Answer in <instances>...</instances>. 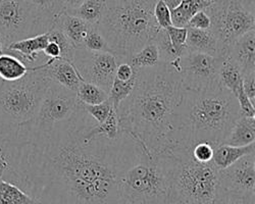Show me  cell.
<instances>
[{
	"mask_svg": "<svg viewBox=\"0 0 255 204\" xmlns=\"http://www.w3.org/2000/svg\"><path fill=\"white\" fill-rule=\"evenodd\" d=\"M37 12L48 23L54 25L55 18L66 11L62 0H28Z\"/></svg>",
	"mask_w": 255,
	"mask_h": 204,
	"instance_id": "f546056e",
	"label": "cell"
},
{
	"mask_svg": "<svg viewBox=\"0 0 255 204\" xmlns=\"http://www.w3.org/2000/svg\"><path fill=\"white\" fill-rule=\"evenodd\" d=\"M0 180L26 189L23 165V144L17 135H0Z\"/></svg>",
	"mask_w": 255,
	"mask_h": 204,
	"instance_id": "5bb4252c",
	"label": "cell"
},
{
	"mask_svg": "<svg viewBox=\"0 0 255 204\" xmlns=\"http://www.w3.org/2000/svg\"><path fill=\"white\" fill-rule=\"evenodd\" d=\"M96 122L78 101L71 117L47 132L17 130L25 191L42 204H127L119 180L141 145L126 133L116 140L88 138Z\"/></svg>",
	"mask_w": 255,
	"mask_h": 204,
	"instance_id": "6da1fadb",
	"label": "cell"
},
{
	"mask_svg": "<svg viewBox=\"0 0 255 204\" xmlns=\"http://www.w3.org/2000/svg\"><path fill=\"white\" fill-rule=\"evenodd\" d=\"M77 99L83 104L94 105L99 104L110 98L109 93L99 86L82 81L77 91Z\"/></svg>",
	"mask_w": 255,
	"mask_h": 204,
	"instance_id": "83f0119b",
	"label": "cell"
},
{
	"mask_svg": "<svg viewBox=\"0 0 255 204\" xmlns=\"http://www.w3.org/2000/svg\"><path fill=\"white\" fill-rule=\"evenodd\" d=\"M171 186L167 204H212L219 190V171L214 163H201L191 155V148L173 147Z\"/></svg>",
	"mask_w": 255,
	"mask_h": 204,
	"instance_id": "8992f818",
	"label": "cell"
},
{
	"mask_svg": "<svg viewBox=\"0 0 255 204\" xmlns=\"http://www.w3.org/2000/svg\"><path fill=\"white\" fill-rule=\"evenodd\" d=\"M77 106L76 92L52 82L34 118L19 126L17 130L27 133L47 132L57 122L71 117Z\"/></svg>",
	"mask_w": 255,
	"mask_h": 204,
	"instance_id": "30bf717a",
	"label": "cell"
},
{
	"mask_svg": "<svg viewBox=\"0 0 255 204\" xmlns=\"http://www.w3.org/2000/svg\"><path fill=\"white\" fill-rule=\"evenodd\" d=\"M122 134L119 125V117L117 110L112 109L110 115L101 124H94L87 132L88 138H94L96 136H103L111 140H116Z\"/></svg>",
	"mask_w": 255,
	"mask_h": 204,
	"instance_id": "f1b7e54d",
	"label": "cell"
},
{
	"mask_svg": "<svg viewBox=\"0 0 255 204\" xmlns=\"http://www.w3.org/2000/svg\"><path fill=\"white\" fill-rule=\"evenodd\" d=\"M255 152V143H251L246 146H233L225 143L217 145L214 152V157H212V163L214 166L220 170L227 169L232 166L241 157Z\"/></svg>",
	"mask_w": 255,
	"mask_h": 204,
	"instance_id": "ffe728a7",
	"label": "cell"
},
{
	"mask_svg": "<svg viewBox=\"0 0 255 204\" xmlns=\"http://www.w3.org/2000/svg\"><path fill=\"white\" fill-rule=\"evenodd\" d=\"M219 187L244 197H255V152L219 171Z\"/></svg>",
	"mask_w": 255,
	"mask_h": 204,
	"instance_id": "4fadbf2b",
	"label": "cell"
},
{
	"mask_svg": "<svg viewBox=\"0 0 255 204\" xmlns=\"http://www.w3.org/2000/svg\"><path fill=\"white\" fill-rule=\"evenodd\" d=\"M129 63L136 71L158 65L160 63V56L156 44L153 41H150L141 50L131 56Z\"/></svg>",
	"mask_w": 255,
	"mask_h": 204,
	"instance_id": "4316f807",
	"label": "cell"
},
{
	"mask_svg": "<svg viewBox=\"0 0 255 204\" xmlns=\"http://www.w3.org/2000/svg\"><path fill=\"white\" fill-rule=\"evenodd\" d=\"M52 81L44 71L30 67L19 80L0 82V135H14L36 115Z\"/></svg>",
	"mask_w": 255,
	"mask_h": 204,
	"instance_id": "52a82bcc",
	"label": "cell"
},
{
	"mask_svg": "<svg viewBox=\"0 0 255 204\" xmlns=\"http://www.w3.org/2000/svg\"><path fill=\"white\" fill-rule=\"evenodd\" d=\"M234 96L236 97L240 113L242 116H249V117H255V106L252 104V102L246 95L243 89V83L237 88V90L234 93Z\"/></svg>",
	"mask_w": 255,
	"mask_h": 204,
	"instance_id": "ab89813d",
	"label": "cell"
},
{
	"mask_svg": "<svg viewBox=\"0 0 255 204\" xmlns=\"http://www.w3.org/2000/svg\"><path fill=\"white\" fill-rule=\"evenodd\" d=\"M175 61L185 90L203 89L218 79L221 56H212L187 48Z\"/></svg>",
	"mask_w": 255,
	"mask_h": 204,
	"instance_id": "7c38bea8",
	"label": "cell"
},
{
	"mask_svg": "<svg viewBox=\"0 0 255 204\" xmlns=\"http://www.w3.org/2000/svg\"><path fill=\"white\" fill-rule=\"evenodd\" d=\"M3 51H4V43H3L1 37H0V54L3 53Z\"/></svg>",
	"mask_w": 255,
	"mask_h": 204,
	"instance_id": "bcb514c9",
	"label": "cell"
},
{
	"mask_svg": "<svg viewBox=\"0 0 255 204\" xmlns=\"http://www.w3.org/2000/svg\"><path fill=\"white\" fill-rule=\"evenodd\" d=\"M153 42L158 48L160 61H163V63H173V61L180 57L178 52L173 47L165 29L159 28L153 38Z\"/></svg>",
	"mask_w": 255,
	"mask_h": 204,
	"instance_id": "1f68e13d",
	"label": "cell"
},
{
	"mask_svg": "<svg viewBox=\"0 0 255 204\" xmlns=\"http://www.w3.org/2000/svg\"><path fill=\"white\" fill-rule=\"evenodd\" d=\"M119 184L128 203L167 204L171 186L169 153L151 154L141 145L134 160L121 174Z\"/></svg>",
	"mask_w": 255,
	"mask_h": 204,
	"instance_id": "5b68a950",
	"label": "cell"
},
{
	"mask_svg": "<svg viewBox=\"0 0 255 204\" xmlns=\"http://www.w3.org/2000/svg\"><path fill=\"white\" fill-rule=\"evenodd\" d=\"M81 103V102H80ZM83 107L84 109L87 111V113L97 121V124H101V122H103L106 118H108V116L110 115L112 109L114 108L113 106V103L112 101L110 100V98L102 102V103H99V104H94V105H87V104H83Z\"/></svg>",
	"mask_w": 255,
	"mask_h": 204,
	"instance_id": "e575fe53",
	"label": "cell"
},
{
	"mask_svg": "<svg viewBox=\"0 0 255 204\" xmlns=\"http://www.w3.org/2000/svg\"><path fill=\"white\" fill-rule=\"evenodd\" d=\"M136 74V70L131 66L129 61H123L118 65L116 71V78L121 81H127L133 78Z\"/></svg>",
	"mask_w": 255,
	"mask_h": 204,
	"instance_id": "7bdbcfd3",
	"label": "cell"
},
{
	"mask_svg": "<svg viewBox=\"0 0 255 204\" xmlns=\"http://www.w3.org/2000/svg\"><path fill=\"white\" fill-rule=\"evenodd\" d=\"M137 74V71H136ZM136 74L133 78L127 80V81H121L117 78H115L113 85L111 88V91L109 93L110 100L112 101L113 106L115 109L119 107L121 102L124 101L128 96H129L136 85Z\"/></svg>",
	"mask_w": 255,
	"mask_h": 204,
	"instance_id": "4dcf8cb0",
	"label": "cell"
},
{
	"mask_svg": "<svg viewBox=\"0 0 255 204\" xmlns=\"http://www.w3.org/2000/svg\"><path fill=\"white\" fill-rule=\"evenodd\" d=\"M157 0H117L109 3L98 30L108 42L119 64L153 41L159 30L153 16Z\"/></svg>",
	"mask_w": 255,
	"mask_h": 204,
	"instance_id": "277c9868",
	"label": "cell"
},
{
	"mask_svg": "<svg viewBox=\"0 0 255 204\" xmlns=\"http://www.w3.org/2000/svg\"><path fill=\"white\" fill-rule=\"evenodd\" d=\"M115 1H117V0H108V4L112 3V2H115Z\"/></svg>",
	"mask_w": 255,
	"mask_h": 204,
	"instance_id": "7dc6e473",
	"label": "cell"
},
{
	"mask_svg": "<svg viewBox=\"0 0 255 204\" xmlns=\"http://www.w3.org/2000/svg\"><path fill=\"white\" fill-rule=\"evenodd\" d=\"M216 146L217 145L211 144L209 142H199L191 147V155L198 162H211Z\"/></svg>",
	"mask_w": 255,
	"mask_h": 204,
	"instance_id": "d590c367",
	"label": "cell"
},
{
	"mask_svg": "<svg viewBox=\"0 0 255 204\" xmlns=\"http://www.w3.org/2000/svg\"><path fill=\"white\" fill-rule=\"evenodd\" d=\"M204 10L210 17V30L218 38L224 54L237 39L254 30V0H212Z\"/></svg>",
	"mask_w": 255,
	"mask_h": 204,
	"instance_id": "ba28073f",
	"label": "cell"
},
{
	"mask_svg": "<svg viewBox=\"0 0 255 204\" xmlns=\"http://www.w3.org/2000/svg\"><path fill=\"white\" fill-rule=\"evenodd\" d=\"M48 36H49L50 41H53V42H55L60 47L61 58L65 60H68V61H71L72 63L76 48L70 42L69 39L66 37V35L61 32V30L59 28H57L56 26H53L48 31Z\"/></svg>",
	"mask_w": 255,
	"mask_h": 204,
	"instance_id": "d6a6232c",
	"label": "cell"
},
{
	"mask_svg": "<svg viewBox=\"0 0 255 204\" xmlns=\"http://www.w3.org/2000/svg\"><path fill=\"white\" fill-rule=\"evenodd\" d=\"M35 67L43 70L46 76L54 83L74 92L77 91L82 82L74 65L65 59L48 58L43 64Z\"/></svg>",
	"mask_w": 255,
	"mask_h": 204,
	"instance_id": "9a60e30c",
	"label": "cell"
},
{
	"mask_svg": "<svg viewBox=\"0 0 255 204\" xmlns=\"http://www.w3.org/2000/svg\"><path fill=\"white\" fill-rule=\"evenodd\" d=\"M42 53H43V55L47 59L48 58H50V59H59V58H61L60 47L55 42H53V41H50V40H49L47 46L44 48L43 51H42Z\"/></svg>",
	"mask_w": 255,
	"mask_h": 204,
	"instance_id": "ee69618b",
	"label": "cell"
},
{
	"mask_svg": "<svg viewBox=\"0 0 255 204\" xmlns=\"http://www.w3.org/2000/svg\"><path fill=\"white\" fill-rule=\"evenodd\" d=\"M53 26L28 0H0V37L4 49L14 41L46 33Z\"/></svg>",
	"mask_w": 255,
	"mask_h": 204,
	"instance_id": "9c48e42d",
	"label": "cell"
},
{
	"mask_svg": "<svg viewBox=\"0 0 255 204\" xmlns=\"http://www.w3.org/2000/svg\"><path fill=\"white\" fill-rule=\"evenodd\" d=\"M254 141L255 117L240 116L223 143L233 146H246Z\"/></svg>",
	"mask_w": 255,
	"mask_h": 204,
	"instance_id": "44dd1931",
	"label": "cell"
},
{
	"mask_svg": "<svg viewBox=\"0 0 255 204\" xmlns=\"http://www.w3.org/2000/svg\"><path fill=\"white\" fill-rule=\"evenodd\" d=\"M54 26L61 30L76 49L84 47V41L93 27V25L67 11H63L55 18Z\"/></svg>",
	"mask_w": 255,
	"mask_h": 204,
	"instance_id": "e0dca14e",
	"label": "cell"
},
{
	"mask_svg": "<svg viewBox=\"0 0 255 204\" xmlns=\"http://www.w3.org/2000/svg\"><path fill=\"white\" fill-rule=\"evenodd\" d=\"M184 90L174 63L137 70L133 92L116 109L121 132L151 154L171 149L174 115Z\"/></svg>",
	"mask_w": 255,
	"mask_h": 204,
	"instance_id": "7a4b0ae2",
	"label": "cell"
},
{
	"mask_svg": "<svg viewBox=\"0 0 255 204\" xmlns=\"http://www.w3.org/2000/svg\"><path fill=\"white\" fill-rule=\"evenodd\" d=\"M89 51H111L110 46L98 30V26H93L84 41V47Z\"/></svg>",
	"mask_w": 255,
	"mask_h": 204,
	"instance_id": "836d02e7",
	"label": "cell"
},
{
	"mask_svg": "<svg viewBox=\"0 0 255 204\" xmlns=\"http://www.w3.org/2000/svg\"><path fill=\"white\" fill-rule=\"evenodd\" d=\"M48 42L49 36L48 32H46L31 38L14 41V42L10 43L4 49V51H9L10 53H17L18 55H14L19 57L24 63L28 61L29 64H33L38 60L39 53H42V51L47 46Z\"/></svg>",
	"mask_w": 255,
	"mask_h": 204,
	"instance_id": "d6986e66",
	"label": "cell"
},
{
	"mask_svg": "<svg viewBox=\"0 0 255 204\" xmlns=\"http://www.w3.org/2000/svg\"><path fill=\"white\" fill-rule=\"evenodd\" d=\"M0 204H42L14 184L0 180Z\"/></svg>",
	"mask_w": 255,
	"mask_h": 204,
	"instance_id": "484cf974",
	"label": "cell"
},
{
	"mask_svg": "<svg viewBox=\"0 0 255 204\" xmlns=\"http://www.w3.org/2000/svg\"><path fill=\"white\" fill-rule=\"evenodd\" d=\"M165 30L167 32L169 40H171L173 47L181 56L184 53V51L187 49L185 45L186 38H187V28H177V27L171 26Z\"/></svg>",
	"mask_w": 255,
	"mask_h": 204,
	"instance_id": "74e56055",
	"label": "cell"
},
{
	"mask_svg": "<svg viewBox=\"0 0 255 204\" xmlns=\"http://www.w3.org/2000/svg\"><path fill=\"white\" fill-rule=\"evenodd\" d=\"M29 71L24 61L8 51L0 54V80L12 82L22 79Z\"/></svg>",
	"mask_w": 255,
	"mask_h": 204,
	"instance_id": "cb8c5ba5",
	"label": "cell"
},
{
	"mask_svg": "<svg viewBox=\"0 0 255 204\" xmlns=\"http://www.w3.org/2000/svg\"><path fill=\"white\" fill-rule=\"evenodd\" d=\"M243 89L252 104L255 106V72L243 76Z\"/></svg>",
	"mask_w": 255,
	"mask_h": 204,
	"instance_id": "b9f144b4",
	"label": "cell"
},
{
	"mask_svg": "<svg viewBox=\"0 0 255 204\" xmlns=\"http://www.w3.org/2000/svg\"><path fill=\"white\" fill-rule=\"evenodd\" d=\"M227 54L235 61L243 76L255 72V31L251 30L237 39Z\"/></svg>",
	"mask_w": 255,
	"mask_h": 204,
	"instance_id": "2e32d148",
	"label": "cell"
},
{
	"mask_svg": "<svg viewBox=\"0 0 255 204\" xmlns=\"http://www.w3.org/2000/svg\"><path fill=\"white\" fill-rule=\"evenodd\" d=\"M72 64L82 81L95 84L110 93L119 65L113 52L79 48L75 50Z\"/></svg>",
	"mask_w": 255,
	"mask_h": 204,
	"instance_id": "8fae6325",
	"label": "cell"
},
{
	"mask_svg": "<svg viewBox=\"0 0 255 204\" xmlns=\"http://www.w3.org/2000/svg\"><path fill=\"white\" fill-rule=\"evenodd\" d=\"M209 1H212V0H209Z\"/></svg>",
	"mask_w": 255,
	"mask_h": 204,
	"instance_id": "c3c4849f",
	"label": "cell"
},
{
	"mask_svg": "<svg viewBox=\"0 0 255 204\" xmlns=\"http://www.w3.org/2000/svg\"><path fill=\"white\" fill-rule=\"evenodd\" d=\"M185 45L189 50L192 51H198L218 57L225 55L218 38L211 30H198L187 27Z\"/></svg>",
	"mask_w": 255,
	"mask_h": 204,
	"instance_id": "ac0fdd59",
	"label": "cell"
},
{
	"mask_svg": "<svg viewBox=\"0 0 255 204\" xmlns=\"http://www.w3.org/2000/svg\"><path fill=\"white\" fill-rule=\"evenodd\" d=\"M108 8V0H85L76 9L69 11L90 25L98 26L100 20Z\"/></svg>",
	"mask_w": 255,
	"mask_h": 204,
	"instance_id": "d4e9b609",
	"label": "cell"
},
{
	"mask_svg": "<svg viewBox=\"0 0 255 204\" xmlns=\"http://www.w3.org/2000/svg\"><path fill=\"white\" fill-rule=\"evenodd\" d=\"M153 16L158 27L161 29H167L172 25L171 9L165 4L163 0H157L153 7Z\"/></svg>",
	"mask_w": 255,
	"mask_h": 204,
	"instance_id": "f35d334b",
	"label": "cell"
},
{
	"mask_svg": "<svg viewBox=\"0 0 255 204\" xmlns=\"http://www.w3.org/2000/svg\"><path fill=\"white\" fill-rule=\"evenodd\" d=\"M84 1L85 0H62L63 5H65V9L67 12L78 8Z\"/></svg>",
	"mask_w": 255,
	"mask_h": 204,
	"instance_id": "f6af8a7d",
	"label": "cell"
},
{
	"mask_svg": "<svg viewBox=\"0 0 255 204\" xmlns=\"http://www.w3.org/2000/svg\"><path fill=\"white\" fill-rule=\"evenodd\" d=\"M187 27L198 30H210L211 20L205 10H200L190 18Z\"/></svg>",
	"mask_w": 255,
	"mask_h": 204,
	"instance_id": "60d3db41",
	"label": "cell"
},
{
	"mask_svg": "<svg viewBox=\"0 0 255 204\" xmlns=\"http://www.w3.org/2000/svg\"><path fill=\"white\" fill-rule=\"evenodd\" d=\"M209 0H181V2L171 9L172 25L177 28H187L190 18L196 12L204 10L210 5Z\"/></svg>",
	"mask_w": 255,
	"mask_h": 204,
	"instance_id": "7402d4cb",
	"label": "cell"
},
{
	"mask_svg": "<svg viewBox=\"0 0 255 204\" xmlns=\"http://www.w3.org/2000/svg\"><path fill=\"white\" fill-rule=\"evenodd\" d=\"M218 79L220 81V83L233 94L235 93L237 88L242 84V72L236 65L235 61H234L228 54L221 56Z\"/></svg>",
	"mask_w": 255,
	"mask_h": 204,
	"instance_id": "603a6c76",
	"label": "cell"
},
{
	"mask_svg": "<svg viewBox=\"0 0 255 204\" xmlns=\"http://www.w3.org/2000/svg\"><path fill=\"white\" fill-rule=\"evenodd\" d=\"M212 204H255V197H244L227 192L219 187L218 194Z\"/></svg>",
	"mask_w": 255,
	"mask_h": 204,
	"instance_id": "8d00e7d4",
	"label": "cell"
},
{
	"mask_svg": "<svg viewBox=\"0 0 255 204\" xmlns=\"http://www.w3.org/2000/svg\"><path fill=\"white\" fill-rule=\"evenodd\" d=\"M240 116L236 97L219 79L200 90H184L174 115L173 147L191 148L199 142L219 145Z\"/></svg>",
	"mask_w": 255,
	"mask_h": 204,
	"instance_id": "3957f363",
	"label": "cell"
}]
</instances>
